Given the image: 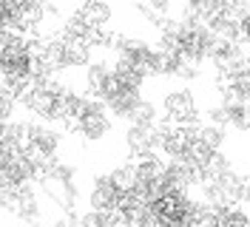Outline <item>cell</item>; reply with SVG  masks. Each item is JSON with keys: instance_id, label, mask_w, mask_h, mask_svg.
I'll list each match as a JSON object with an SVG mask.
<instances>
[{"instance_id": "obj_1", "label": "cell", "mask_w": 250, "mask_h": 227, "mask_svg": "<svg viewBox=\"0 0 250 227\" xmlns=\"http://www.w3.org/2000/svg\"><path fill=\"white\" fill-rule=\"evenodd\" d=\"M62 85L57 77H40L34 74L29 91L23 94V103L20 105L29 111L31 117L37 120H46V122H54L57 120V111H60V100H62Z\"/></svg>"}, {"instance_id": "obj_2", "label": "cell", "mask_w": 250, "mask_h": 227, "mask_svg": "<svg viewBox=\"0 0 250 227\" xmlns=\"http://www.w3.org/2000/svg\"><path fill=\"white\" fill-rule=\"evenodd\" d=\"M159 114H162V120L171 122V125H199L202 122L199 100H196V94L188 85H176V88L165 91L162 103H159Z\"/></svg>"}, {"instance_id": "obj_3", "label": "cell", "mask_w": 250, "mask_h": 227, "mask_svg": "<svg viewBox=\"0 0 250 227\" xmlns=\"http://www.w3.org/2000/svg\"><path fill=\"white\" fill-rule=\"evenodd\" d=\"M60 145H62L60 131L51 128L46 120L26 122V156L34 162L37 170L46 165L48 159L60 156Z\"/></svg>"}, {"instance_id": "obj_4", "label": "cell", "mask_w": 250, "mask_h": 227, "mask_svg": "<svg viewBox=\"0 0 250 227\" xmlns=\"http://www.w3.org/2000/svg\"><path fill=\"white\" fill-rule=\"evenodd\" d=\"M114 128V114L108 111V105L103 100H94L88 97V103L83 108L77 120V128H74V136H80L83 142H100L105 139Z\"/></svg>"}, {"instance_id": "obj_5", "label": "cell", "mask_w": 250, "mask_h": 227, "mask_svg": "<svg viewBox=\"0 0 250 227\" xmlns=\"http://www.w3.org/2000/svg\"><path fill=\"white\" fill-rule=\"evenodd\" d=\"M159 156V125H131L125 128V159L142 162Z\"/></svg>"}, {"instance_id": "obj_6", "label": "cell", "mask_w": 250, "mask_h": 227, "mask_svg": "<svg viewBox=\"0 0 250 227\" xmlns=\"http://www.w3.org/2000/svg\"><path fill=\"white\" fill-rule=\"evenodd\" d=\"M6 210L12 213L15 219H20V222H37V219H40L43 205H40V193H37L34 182L12 187L9 202H6Z\"/></svg>"}, {"instance_id": "obj_7", "label": "cell", "mask_w": 250, "mask_h": 227, "mask_svg": "<svg viewBox=\"0 0 250 227\" xmlns=\"http://www.w3.org/2000/svg\"><path fill=\"white\" fill-rule=\"evenodd\" d=\"M125 202V190L111 179V173H103L91 182V190H88V207L94 210H117L123 207Z\"/></svg>"}, {"instance_id": "obj_8", "label": "cell", "mask_w": 250, "mask_h": 227, "mask_svg": "<svg viewBox=\"0 0 250 227\" xmlns=\"http://www.w3.org/2000/svg\"><path fill=\"white\" fill-rule=\"evenodd\" d=\"M74 12L88 26V34L91 37L103 29H114L111 26L114 23V6H111V0H80Z\"/></svg>"}, {"instance_id": "obj_9", "label": "cell", "mask_w": 250, "mask_h": 227, "mask_svg": "<svg viewBox=\"0 0 250 227\" xmlns=\"http://www.w3.org/2000/svg\"><path fill=\"white\" fill-rule=\"evenodd\" d=\"M111 74H114L111 60H91L85 65V74H83V91L94 100H103V94L111 83Z\"/></svg>"}, {"instance_id": "obj_10", "label": "cell", "mask_w": 250, "mask_h": 227, "mask_svg": "<svg viewBox=\"0 0 250 227\" xmlns=\"http://www.w3.org/2000/svg\"><path fill=\"white\" fill-rule=\"evenodd\" d=\"M159 120H162L159 105L151 103V100H145V97H140V103L131 108V114L125 117V122H131V125H159Z\"/></svg>"}, {"instance_id": "obj_11", "label": "cell", "mask_w": 250, "mask_h": 227, "mask_svg": "<svg viewBox=\"0 0 250 227\" xmlns=\"http://www.w3.org/2000/svg\"><path fill=\"white\" fill-rule=\"evenodd\" d=\"M3 40H6V31H0V45H3Z\"/></svg>"}]
</instances>
